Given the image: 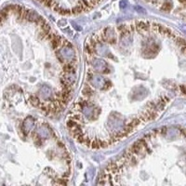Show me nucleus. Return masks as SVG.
Here are the masks:
<instances>
[{
  "instance_id": "obj_2",
  "label": "nucleus",
  "mask_w": 186,
  "mask_h": 186,
  "mask_svg": "<svg viewBox=\"0 0 186 186\" xmlns=\"http://www.w3.org/2000/svg\"><path fill=\"white\" fill-rule=\"evenodd\" d=\"M60 51L63 60H67L69 63L70 61H76V59H74V50H73V48L68 46H63Z\"/></svg>"
},
{
  "instance_id": "obj_15",
  "label": "nucleus",
  "mask_w": 186,
  "mask_h": 186,
  "mask_svg": "<svg viewBox=\"0 0 186 186\" xmlns=\"http://www.w3.org/2000/svg\"><path fill=\"white\" fill-rule=\"evenodd\" d=\"M181 51H183V52L184 53V54H186V45L181 47Z\"/></svg>"
},
{
  "instance_id": "obj_8",
  "label": "nucleus",
  "mask_w": 186,
  "mask_h": 186,
  "mask_svg": "<svg viewBox=\"0 0 186 186\" xmlns=\"http://www.w3.org/2000/svg\"><path fill=\"white\" fill-rule=\"evenodd\" d=\"M120 42H121L122 45H124V46L130 45V44L132 42L131 33H125V34H121Z\"/></svg>"
},
{
  "instance_id": "obj_6",
  "label": "nucleus",
  "mask_w": 186,
  "mask_h": 186,
  "mask_svg": "<svg viewBox=\"0 0 186 186\" xmlns=\"http://www.w3.org/2000/svg\"><path fill=\"white\" fill-rule=\"evenodd\" d=\"M76 74L74 72H64V74L61 76V80L67 82L69 85L73 86L76 83Z\"/></svg>"
},
{
  "instance_id": "obj_16",
  "label": "nucleus",
  "mask_w": 186,
  "mask_h": 186,
  "mask_svg": "<svg viewBox=\"0 0 186 186\" xmlns=\"http://www.w3.org/2000/svg\"><path fill=\"white\" fill-rule=\"evenodd\" d=\"M146 1H151V0H146Z\"/></svg>"
},
{
  "instance_id": "obj_5",
  "label": "nucleus",
  "mask_w": 186,
  "mask_h": 186,
  "mask_svg": "<svg viewBox=\"0 0 186 186\" xmlns=\"http://www.w3.org/2000/svg\"><path fill=\"white\" fill-rule=\"evenodd\" d=\"M38 96L40 97V99L50 101L52 97V90L48 86H43L38 91Z\"/></svg>"
},
{
  "instance_id": "obj_11",
  "label": "nucleus",
  "mask_w": 186,
  "mask_h": 186,
  "mask_svg": "<svg viewBox=\"0 0 186 186\" xmlns=\"http://www.w3.org/2000/svg\"><path fill=\"white\" fill-rule=\"evenodd\" d=\"M175 40H176V42L178 43L180 47H183V46H185V45H186V40H185V39H183V37H177Z\"/></svg>"
},
{
  "instance_id": "obj_1",
  "label": "nucleus",
  "mask_w": 186,
  "mask_h": 186,
  "mask_svg": "<svg viewBox=\"0 0 186 186\" xmlns=\"http://www.w3.org/2000/svg\"><path fill=\"white\" fill-rule=\"evenodd\" d=\"M90 64L92 65L93 69L98 73L107 74L110 72L109 68L106 65V63L103 60L101 59H90Z\"/></svg>"
},
{
  "instance_id": "obj_3",
  "label": "nucleus",
  "mask_w": 186,
  "mask_h": 186,
  "mask_svg": "<svg viewBox=\"0 0 186 186\" xmlns=\"http://www.w3.org/2000/svg\"><path fill=\"white\" fill-rule=\"evenodd\" d=\"M90 83L94 87L101 88V90H103V87H104L106 81H105L104 77L103 76H101V74H93V76L90 80Z\"/></svg>"
},
{
  "instance_id": "obj_12",
  "label": "nucleus",
  "mask_w": 186,
  "mask_h": 186,
  "mask_svg": "<svg viewBox=\"0 0 186 186\" xmlns=\"http://www.w3.org/2000/svg\"><path fill=\"white\" fill-rule=\"evenodd\" d=\"M170 8H171V3H169V2H166V3L163 5V10H164L169 11V10H170Z\"/></svg>"
},
{
  "instance_id": "obj_14",
  "label": "nucleus",
  "mask_w": 186,
  "mask_h": 186,
  "mask_svg": "<svg viewBox=\"0 0 186 186\" xmlns=\"http://www.w3.org/2000/svg\"><path fill=\"white\" fill-rule=\"evenodd\" d=\"M135 8H136V10H138V11H140V12H145L144 10H143V8H141L140 7H136Z\"/></svg>"
},
{
  "instance_id": "obj_7",
  "label": "nucleus",
  "mask_w": 186,
  "mask_h": 186,
  "mask_svg": "<svg viewBox=\"0 0 186 186\" xmlns=\"http://www.w3.org/2000/svg\"><path fill=\"white\" fill-rule=\"evenodd\" d=\"M37 133L41 138H48L51 135V131L48 127H39L37 130Z\"/></svg>"
},
{
  "instance_id": "obj_13",
  "label": "nucleus",
  "mask_w": 186,
  "mask_h": 186,
  "mask_svg": "<svg viewBox=\"0 0 186 186\" xmlns=\"http://www.w3.org/2000/svg\"><path fill=\"white\" fill-rule=\"evenodd\" d=\"M119 6H120L121 8H125L127 6V1H125V0H121L120 3H119Z\"/></svg>"
},
{
  "instance_id": "obj_4",
  "label": "nucleus",
  "mask_w": 186,
  "mask_h": 186,
  "mask_svg": "<svg viewBox=\"0 0 186 186\" xmlns=\"http://www.w3.org/2000/svg\"><path fill=\"white\" fill-rule=\"evenodd\" d=\"M34 119L33 117H27L24 119L23 122V126H21V131L24 135H27L29 132L34 128Z\"/></svg>"
},
{
  "instance_id": "obj_10",
  "label": "nucleus",
  "mask_w": 186,
  "mask_h": 186,
  "mask_svg": "<svg viewBox=\"0 0 186 186\" xmlns=\"http://www.w3.org/2000/svg\"><path fill=\"white\" fill-rule=\"evenodd\" d=\"M93 94H94V92H93V90L90 87V86L86 85L84 87L83 90H82V95L84 97H91Z\"/></svg>"
},
{
  "instance_id": "obj_9",
  "label": "nucleus",
  "mask_w": 186,
  "mask_h": 186,
  "mask_svg": "<svg viewBox=\"0 0 186 186\" xmlns=\"http://www.w3.org/2000/svg\"><path fill=\"white\" fill-rule=\"evenodd\" d=\"M41 99H40V97H37V96H31L30 97V103H32L33 106H34V107H39V105H40L41 103Z\"/></svg>"
}]
</instances>
